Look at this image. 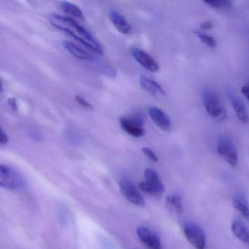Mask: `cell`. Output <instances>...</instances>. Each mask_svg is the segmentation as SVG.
<instances>
[{
  "mask_svg": "<svg viewBox=\"0 0 249 249\" xmlns=\"http://www.w3.org/2000/svg\"><path fill=\"white\" fill-rule=\"evenodd\" d=\"M21 184L18 175L7 165L0 164V187L9 190L18 188Z\"/></svg>",
  "mask_w": 249,
  "mask_h": 249,
  "instance_id": "5",
  "label": "cell"
},
{
  "mask_svg": "<svg viewBox=\"0 0 249 249\" xmlns=\"http://www.w3.org/2000/svg\"><path fill=\"white\" fill-rule=\"evenodd\" d=\"M167 209L171 212V213H176V214H181L183 213V203L181 197L178 195L168 196L165 201Z\"/></svg>",
  "mask_w": 249,
  "mask_h": 249,
  "instance_id": "17",
  "label": "cell"
},
{
  "mask_svg": "<svg viewBox=\"0 0 249 249\" xmlns=\"http://www.w3.org/2000/svg\"><path fill=\"white\" fill-rule=\"evenodd\" d=\"M137 235L141 242L149 249H162L160 241L155 233L147 228H138Z\"/></svg>",
  "mask_w": 249,
  "mask_h": 249,
  "instance_id": "11",
  "label": "cell"
},
{
  "mask_svg": "<svg viewBox=\"0 0 249 249\" xmlns=\"http://www.w3.org/2000/svg\"><path fill=\"white\" fill-rule=\"evenodd\" d=\"M187 241L196 249H206V237L203 230L196 224L189 223L184 227Z\"/></svg>",
  "mask_w": 249,
  "mask_h": 249,
  "instance_id": "3",
  "label": "cell"
},
{
  "mask_svg": "<svg viewBox=\"0 0 249 249\" xmlns=\"http://www.w3.org/2000/svg\"><path fill=\"white\" fill-rule=\"evenodd\" d=\"M228 95L238 119L243 123H246V124L248 123L249 121L248 111L244 102L232 91H228Z\"/></svg>",
  "mask_w": 249,
  "mask_h": 249,
  "instance_id": "12",
  "label": "cell"
},
{
  "mask_svg": "<svg viewBox=\"0 0 249 249\" xmlns=\"http://www.w3.org/2000/svg\"><path fill=\"white\" fill-rule=\"evenodd\" d=\"M232 204L234 208L249 222V205L247 200L241 196L233 198Z\"/></svg>",
  "mask_w": 249,
  "mask_h": 249,
  "instance_id": "19",
  "label": "cell"
},
{
  "mask_svg": "<svg viewBox=\"0 0 249 249\" xmlns=\"http://www.w3.org/2000/svg\"><path fill=\"white\" fill-rule=\"evenodd\" d=\"M148 114L154 124L163 131H168L171 129V120L166 113L155 106L148 108Z\"/></svg>",
  "mask_w": 249,
  "mask_h": 249,
  "instance_id": "9",
  "label": "cell"
},
{
  "mask_svg": "<svg viewBox=\"0 0 249 249\" xmlns=\"http://www.w3.org/2000/svg\"><path fill=\"white\" fill-rule=\"evenodd\" d=\"M61 7L63 11L66 14L71 16V18L74 17L77 18V19H83L84 18L81 9L76 4H73V3L66 1H61Z\"/></svg>",
  "mask_w": 249,
  "mask_h": 249,
  "instance_id": "18",
  "label": "cell"
},
{
  "mask_svg": "<svg viewBox=\"0 0 249 249\" xmlns=\"http://www.w3.org/2000/svg\"><path fill=\"white\" fill-rule=\"evenodd\" d=\"M109 19L117 30L124 35H128L131 32L132 26L121 13L116 10H112L109 13Z\"/></svg>",
  "mask_w": 249,
  "mask_h": 249,
  "instance_id": "13",
  "label": "cell"
},
{
  "mask_svg": "<svg viewBox=\"0 0 249 249\" xmlns=\"http://www.w3.org/2000/svg\"><path fill=\"white\" fill-rule=\"evenodd\" d=\"M194 33L197 35V38L201 40V42L206 44L207 46L211 47V48L216 47V45H217L216 41L210 35H207L204 32H200V31H195Z\"/></svg>",
  "mask_w": 249,
  "mask_h": 249,
  "instance_id": "20",
  "label": "cell"
},
{
  "mask_svg": "<svg viewBox=\"0 0 249 249\" xmlns=\"http://www.w3.org/2000/svg\"><path fill=\"white\" fill-rule=\"evenodd\" d=\"M241 92L245 95L246 97L249 100V85L244 86L241 89Z\"/></svg>",
  "mask_w": 249,
  "mask_h": 249,
  "instance_id": "28",
  "label": "cell"
},
{
  "mask_svg": "<svg viewBox=\"0 0 249 249\" xmlns=\"http://www.w3.org/2000/svg\"><path fill=\"white\" fill-rule=\"evenodd\" d=\"M231 230L238 239L249 245V230L242 222L234 221L231 225Z\"/></svg>",
  "mask_w": 249,
  "mask_h": 249,
  "instance_id": "16",
  "label": "cell"
},
{
  "mask_svg": "<svg viewBox=\"0 0 249 249\" xmlns=\"http://www.w3.org/2000/svg\"><path fill=\"white\" fill-rule=\"evenodd\" d=\"M203 105L209 115L219 121H223L228 116L225 105L219 94L212 88H206L202 92Z\"/></svg>",
  "mask_w": 249,
  "mask_h": 249,
  "instance_id": "2",
  "label": "cell"
},
{
  "mask_svg": "<svg viewBox=\"0 0 249 249\" xmlns=\"http://www.w3.org/2000/svg\"><path fill=\"white\" fill-rule=\"evenodd\" d=\"M75 100L83 108H86V109H92L93 108V105L89 103L86 99H84L83 96H80V95H76Z\"/></svg>",
  "mask_w": 249,
  "mask_h": 249,
  "instance_id": "23",
  "label": "cell"
},
{
  "mask_svg": "<svg viewBox=\"0 0 249 249\" xmlns=\"http://www.w3.org/2000/svg\"><path fill=\"white\" fill-rule=\"evenodd\" d=\"M7 105H9V107H10V109H11L12 111H15V112L18 111V106L17 99H16V98H9V99H7Z\"/></svg>",
  "mask_w": 249,
  "mask_h": 249,
  "instance_id": "25",
  "label": "cell"
},
{
  "mask_svg": "<svg viewBox=\"0 0 249 249\" xmlns=\"http://www.w3.org/2000/svg\"><path fill=\"white\" fill-rule=\"evenodd\" d=\"M217 152L231 166L235 167L238 165V154L234 143L226 137L219 139L217 144Z\"/></svg>",
  "mask_w": 249,
  "mask_h": 249,
  "instance_id": "4",
  "label": "cell"
},
{
  "mask_svg": "<svg viewBox=\"0 0 249 249\" xmlns=\"http://www.w3.org/2000/svg\"><path fill=\"white\" fill-rule=\"evenodd\" d=\"M49 20L54 27L70 35L88 49L96 54H103L102 46L93 35L72 18L53 14L50 16Z\"/></svg>",
  "mask_w": 249,
  "mask_h": 249,
  "instance_id": "1",
  "label": "cell"
},
{
  "mask_svg": "<svg viewBox=\"0 0 249 249\" xmlns=\"http://www.w3.org/2000/svg\"><path fill=\"white\" fill-rule=\"evenodd\" d=\"M3 91V84L2 82H1V79H0V93H1Z\"/></svg>",
  "mask_w": 249,
  "mask_h": 249,
  "instance_id": "29",
  "label": "cell"
},
{
  "mask_svg": "<svg viewBox=\"0 0 249 249\" xmlns=\"http://www.w3.org/2000/svg\"><path fill=\"white\" fill-rule=\"evenodd\" d=\"M145 182L152 191V196L159 197L163 194V184L161 182L160 178L158 176V173L154 170L147 168L144 172Z\"/></svg>",
  "mask_w": 249,
  "mask_h": 249,
  "instance_id": "10",
  "label": "cell"
},
{
  "mask_svg": "<svg viewBox=\"0 0 249 249\" xmlns=\"http://www.w3.org/2000/svg\"><path fill=\"white\" fill-rule=\"evenodd\" d=\"M205 2L214 8H226L232 4V2L229 0H211L205 1Z\"/></svg>",
  "mask_w": 249,
  "mask_h": 249,
  "instance_id": "21",
  "label": "cell"
},
{
  "mask_svg": "<svg viewBox=\"0 0 249 249\" xmlns=\"http://www.w3.org/2000/svg\"><path fill=\"white\" fill-rule=\"evenodd\" d=\"M132 57L142 66L151 73H156L159 70L158 63L146 51L138 48L131 49Z\"/></svg>",
  "mask_w": 249,
  "mask_h": 249,
  "instance_id": "8",
  "label": "cell"
},
{
  "mask_svg": "<svg viewBox=\"0 0 249 249\" xmlns=\"http://www.w3.org/2000/svg\"><path fill=\"white\" fill-rule=\"evenodd\" d=\"M213 27V23L211 20H207V21L203 22V23L200 24V29L202 30H210Z\"/></svg>",
  "mask_w": 249,
  "mask_h": 249,
  "instance_id": "27",
  "label": "cell"
},
{
  "mask_svg": "<svg viewBox=\"0 0 249 249\" xmlns=\"http://www.w3.org/2000/svg\"><path fill=\"white\" fill-rule=\"evenodd\" d=\"M29 137L35 141H42L43 140V134L36 130H33L29 133Z\"/></svg>",
  "mask_w": 249,
  "mask_h": 249,
  "instance_id": "24",
  "label": "cell"
},
{
  "mask_svg": "<svg viewBox=\"0 0 249 249\" xmlns=\"http://www.w3.org/2000/svg\"><path fill=\"white\" fill-rule=\"evenodd\" d=\"M142 152H143V154L146 156L147 159L149 160L152 161L153 162H157L158 161V157L157 156L156 153L148 147H143L142 149Z\"/></svg>",
  "mask_w": 249,
  "mask_h": 249,
  "instance_id": "22",
  "label": "cell"
},
{
  "mask_svg": "<svg viewBox=\"0 0 249 249\" xmlns=\"http://www.w3.org/2000/svg\"><path fill=\"white\" fill-rule=\"evenodd\" d=\"M9 142V137L5 132L0 127V145H6Z\"/></svg>",
  "mask_w": 249,
  "mask_h": 249,
  "instance_id": "26",
  "label": "cell"
},
{
  "mask_svg": "<svg viewBox=\"0 0 249 249\" xmlns=\"http://www.w3.org/2000/svg\"><path fill=\"white\" fill-rule=\"evenodd\" d=\"M139 82L141 87L148 93L152 95H165V92L160 85L158 84L155 80L142 76L139 77Z\"/></svg>",
  "mask_w": 249,
  "mask_h": 249,
  "instance_id": "15",
  "label": "cell"
},
{
  "mask_svg": "<svg viewBox=\"0 0 249 249\" xmlns=\"http://www.w3.org/2000/svg\"><path fill=\"white\" fill-rule=\"evenodd\" d=\"M120 190L124 197L130 203L138 206H143L145 204L144 199L134 184L127 180H123L120 183Z\"/></svg>",
  "mask_w": 249,
  "mask_h": 249,
  "instance_id": "7",
  "label": "cell"
},
{
  "mask_svg": "<svg viewBox=\"0 0 249 249\" xmlns=\"http://www.w3.org/2000/svg\"><path fill=\"white\" fill-rule=\"evenodd\" d=\"M63 45L64 48L70 53L71 55L78 59L84 60V61H94L95 58L92 54H89L87 51H85L80 47L77 46L73 42L70 41H64L63 42Z\"/></svg>",
  "mask_w": 249,
  "mask_h": 249,
  "instance_id": "14",
  "label": "cell"
},
{
  "mask_svg": "<svg viewBox=\"0 0 249 249\" xmlns=\"http://www.w3.org/2000/svg\"><path fill=\"white\" fill-rule=\"evenodd\" d=\"M120 124L129 135L139 138L144 134L143 121L139 117H122L120 118Z\"/></svg>",
  "mask_w": 249,
  "mask_h": 249,
  "instance_id": "6",
  "label": "cell"
}]
</instances>
